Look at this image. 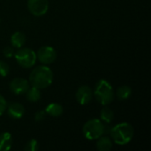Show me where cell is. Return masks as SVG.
Here are the masks:
<instances>
[{
    "mask_svg": "<svg viewBox=\"0 0 151 151\" xmlns=\"http://www.w3.org/2000/svg\"><path fill=\"white\" fill-rule=\"evenodd\" d=\"M28 81L32 87H35L40 90L46 88L50 87L53 81V73L48 66H36L32 70Z\"/></svg>",
    "mask_w": 151,
    "mask_h": 151,
    "instance_id": "1",
    "label": "cell"
},
{
    "mask_svg": "<svg viewBox=\"0 0 151 151\" xmlns=\"http://www.w3.org/2000/svg\"><path fill=\"white\" fill-rule=\"evenodd\" d=\"M110 135L112 142L122 146L129 143L132 141L134 135V129L131 124L127 122H122L111 127Z\"/></svg>",
    "mask_w": 151,
    "mask_h": 151,
    "instance_id": "2",
    "label": "cell"
},
{
    "mask_svg": "<svg viewBox=\"0 0 151 151\" xmlns=\"http://www.w3.org/2000/svg\"><path fill=\"white\" fill-rule=\"evenodd\" d=\"M93 96L96 101L102 105H108L111 104L115 97V92L111 84L106 80H99L93 91Z\"/></svg>",
    "mask_w": 151,
    "mask_h": 151,
    "instance_id": "3",
    "label": "cell"
},
{
    "mask_svg": "<svg viewBox=\"0 0 151 151\" xmlns=\"http://www.w3.org/2000/svg\"><path fill=\"white\" fill-rule=\"evenodd\" d=\"M104 123L101 119H89L84 124L82 127L83 135L86 139L90 141L97 140L100 136L104 135Z\"/></svg>",
    "mask_w": 151,
    "mask_h": 151,
    "instance_id": "4",
    "label": "cell"
},
{
    "mask_svg": "<svg viewBox=\"0 0 151 151\" xmlns=\"http://www.w3.org/2000/svg\"><path fill=\"white\" fill-rule=\"evenodd\" d=\"M14 58L17 63L24 68H30L34 66L37 60L36 53L33 50L22 47L14 53Z\"/></svg>",
    "mask_w": 151,
    "mask_h": 151,
    "instance_id": "5",
    "label": "cell"
},
{
    "mask_svg": "<svg viewBox=\"0 0 151 151\" xmlns=\"http://www.w3.org/2000/svg\"><path fill=\"white\" fill-rule=\"evenodd\" d=\"M36 58L41 63L44 65H50L56 60L57 51L54 48L50 46H42L38 50L36 53Z\"/></svg>",
    "mask_w": 151,
    "mask_h": 151,
    "instance_id": "6",
    "label": "cell"
},
{
    "mask_svg": "<svg viewBox=\"0 0 151 151\" xmlns=\"http://www.w3.org/2000/svg\"><path fill=\"white\" fill-rule=\"evenodd\" d=\"M28 11L35 16H42L49 10L48 0H27Z\"/></svg>",
    "mask_w": 151,
    "mask_h": 151,
    "instance_id": "7",
    "label": "cell"
},
{
    "mask_svg": "<svg viewBox=\"0 0 151 151\" xmlns=\"http://www.w3.org/2000/svg\"><path fill=\"white\" fill-rule=\"evenodd\" d=\"M30 83L23 78H14L9 85L10 90L15 95H23L29 88Z\"/></svg>",
    "mask_w": 151,
    "mask_h": 151,
    "instance_id": "8",
    "label": "cell"
},
{
    "mask_svg": "<svg viewBox=\"0 0 151 151\" xmlns=\"http://www.w3.org/2000/svg\"><path fill=\"white\" fill-rule=\"evenodd\" d=\"M93 90L87 85L80 87L75 94L77 102L81 105H86L91 102L93 99Z\"/></svg>",
    "mask_w": 151,
    "mask_h": 151,
    "instance_id": "9",
    "label": "cell"
},
{
    "mask_svg": "<svg viewBox=\"0 0 151 151\" xmlns=\"http://www.w3.org/2000/svg\"><path fill=\"white\" fill-rule=\"evenodd\" d=\"M6 111L11 119H19L25 114V107L19 103H12L10 105H7Z\"/></svg>",
    "mask_w": 151,
    "mask_h": 151,
    "instance_id": "10",
    "label": "cell"
},
{
    "mask_svg": "<svg viewBox=\"0 0 151 151\" xmlns=\"http://www.w3.org/2000/svg\"><path fill=\"white\" fill-rule=\"evenodd\" d=\"M12 137L8 132L0 134V151H8L12 149Z\"/></svg>",
    "mask_w": 151,
    "mask_h": 151,
    "instance_id": "11",
    "label": "cell"
},
{
    "mask_svg": "<svg viewBox=\"0 0 151 151\" xmlns=\"http://www.w3.org/2000/svg\"><path fill=\"white\" fill-rule=\"evenodd\" d=\"M112 145H113V142L111 138L108 136L102 135L97 139L96 148L99 151H110L112 148Z\"/></svg>",
    "mask_w": 151,
    "mask_h": 151,
    "instance_id": "12",
    "label": "cell"
},
{
    "mask_svg": "<svg viewBox=\"0 0 151 151\" xmlns=\"http://www.w3.org/2000/svg\"><path fill=\"white\" fill-rule=\"evenodd\" d=\"M25 42H26V35H24V33L20 31H16L12 35L11 43L13 48L19 49L25 44Z\"/></svg>",
    "mask_w": 151,
    "mask_h": 151,
    "instance_id": "13",
    "label": "cell"
},
{
    "mask_svg": "<svg viewBox=\"0 0 151 151\" xmlns=\"http://www.w3.org/2000/svg\"><path fill=\"white\" fill-rule=\"evenodd\" d=\"M44 111L47 115L54 117V118H58L62 115L64 110H63V107L61 104H57V103H51L47 105V107L45 108Z\"/></svg>",
    "mask_w": 151,
    "mask_h": 151,
    "instance_id": "14",
    "label": "cell"
},
{
    "mask_svg": "<svg viewBox=\"0 0 151 151\" xmlns=\"http://www.w3.org/2000/svg\"><path fill=\"white\" fill-rule=\"evenodd\" d=\"M131 95H132V89L127 85L120 86L116 91V96L118 97L119 100H121V101L128 99L131 96Z\"/></svg>",
    "mask_w": 151,
    "mask_h": 151,
    "instance_id": "15",
    "label": "cell"
},
{
    "mask_svg": "<svg viewBox=\"0 0 151 151\" xmlns=\"http://www.w3.org/2000/svg\"><path fill=\"white\" fill-rule=\"evenodd\" d=\"M100 119L104 123L110 124L114 119V112L111 109L104 105V107L100 111Z\"/></svg>",
    "mask_w": 151,
    "mask_h": 151,
    "instance_id": "16",
    "label": "cell"
},
{
    "mask_svg": "<svg viewBox=\"0 0 151 151\" xmlns=\"http://www.w3.org/2000/svg\"><path fill=\"white\" fill-rule=\"evenodd\" d=\"M25 94H26V97H27V101H29L31 103H36L41 98L40 89L36 88L35 87H32V88L29 87V88L27 90V92Z\"/></svg>",
    "mask_w": 151,
    "mask_h": 151,
    "instance_id": "17",
    "label": "cell"
},
{
    "mask_svg": "<svg viewBox=\"0 0 151 151\" xmlns=\"http://www.w3.org/2000/svg\"><path fill=\"white\" fill-rule=\"evenodd\" d=\"M38 149H39V143L35 139L28 141L24 147V150L26 151H36L38 150Z\"/></svg>",
    "mask_w": 151,
    "mask_h": 151,
    "instance_id": "18",
    "label": "cell"
},
{
    "mask_svg": "<svg viewBox=\"0 0 151 151\" xmlns=\"http://www.w3.org/2000/svg\"><path fill=\"white\" fill-rule=\"evenodd\" d=\"M9 72H10L9 65L4 60H0V76L6 77L8 75Z\"/></svg>",
    "mask_w": 151,
    "mask_h": 151,
    "instance_id": "19",
    "label": "cell"
},
{
    "mask_svg": "<svg viewBox=\"0 0 151 151\" xmlns=\"http://www.w3.org/2000/svg\"><path fill=\"white\" fill-rule=\"evenodd\" d=\"M14 53H15V51H14V49L12 46H6L3 50V54L5 58H11V57L14 56Z\"/></svg>",
    "mask_w": 151,
    "mask_h": 151,
    "instance_id": "20",
    "label": "cell"
},
{
    "mask_svg": "<svg viewBox=\"0 0 151 151\" xmlns=\"http://www.w3.org/2000/svg\"><path fill=\"white\" fill-rule=\"evenodd\" d=\"M7 105L8 104H7L5 98L2 95H0V115H2L6 111Z\"/></svg>",
    "mask_w": 151,
    "mask_h": 151,
    "instance_id": "21",
    "label": "cell"
},
{
    "mask_svg": "<svg viewBox=\"0 0 151 151\" xmlns=\"http://www.w3.org/2000/svg\"><path fill=\"white\" fill-rule=\"evenodd\" d=\"M46 116H47V114H46L45 111H39L35 114V121H38V122L42 121L45 119Z\"/></svg>",
    "mask_w": 151,
    "mask_h": 151,
    "instance_id": "22",
    "label": "cell"
}]
</instances>
